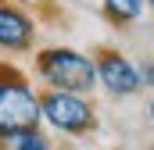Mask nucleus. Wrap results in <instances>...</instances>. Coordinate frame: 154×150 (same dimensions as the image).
<instances>
[{"label": "nucleus", "mask_w": 154, "mask_h": 150, "mask_svg": "<svg viewBox=\"0 0 154 150\" xmlns=\"http://www.w3.org/2000/svg\"><path fill=\"white\" fill-rule=\"evenodd\" d=\"M39 75L54 86V89H68V93H86L97 86V61H90L86 54L79 50H65V46H54V50H43L36 57Z\"/></svg>", "instance_id": "obj_1"}, {"label": "nucleus", "mask_w": 154, "mask_h": 150, "mask_svg": "<svg viewBox=\"0 0 154 150\" xmlns=\"http://www.w3.org/2000/svg\"><path fill=\"white\" fill-rule=\"evenodd\" d=\"M39 107H43V118L54 125V129H61V132H90L93 129V107L86 104V97L82 93H68V89H54V93H47L43 100H39Z\"/></svg>", "instance_id": "obj_2"}, {"label": "nucleus", "mask_w": 154, "mask_h": 150, "mask_svg": "<svg viewBox=\"0 0 154 150\" xmlns=\"http://www.w3.org/2000/svg\"><path fill=\"white\" fill-rule=\"evenodd\" d=\"M43 107L32 97V89L22 82V79H11V82H0V136L11 132V129H29L36 125Z\"/></svg>", "instance_id": "obj_3"}, {"label": "nucleus", "mask_w": 154, "mask_h": 150, "mask_svg": "<svg viewBox=\"0 0 154 150\" xmlns=\"http://www.w3.org/2000/svg\"><path fill=\"white\" fill-rule=\"evenodd\" d=\"M97 82H100L108 93H115V97H129V93H136V89L143 86L140 68H136L133 61H125L118 50H104V54L97 57Z\"/></svg>", "instance_id": "obj_4"}, {"label": "nucleus", "mask_w": 154, "mask_h": 150, "mask_svg": "<svg viewBox=\"0 0 154 150\" xmlns=\"http://www.w3.org/2000/svg\"><path fill=\"white\" fill-rule=\"evenodd\" d=\"M32 46V22L11 7V4H0V50H29Z\"/></svg>", "instance_id": "obj_5"}, {"label": "nucleus", "mask_w": 154, "mask_h": 150, "mask_svg": "<svg viewBox=\"0 0 154 150\" xmlns=\"http://www.w3.org/2000/svg\"><path fill=\"white\" fill-rule=\"evenodd\" d=\"M0 143H4V150H50L47 140L39 136L32 125H29V129H11V132H4Z\"/></svg>", "instance_id": "obj_6"}, {"label": "nucleus", "mask_w": 154, "mask_h": 150, "mask_svg": "<svg viewBox=\"0 0 154 150\" xmlns=\"http://www.w3.org/2000/svg\"><path fill=\"white\" fill-rule=\"evenodd\" d=\"M104 14L115 25H129L143 14V0H104Z\"/></svg>", "instance_id": "obj_7"}, {"label": "nucleus", "mask_w": 154, "mask_h": 150, "mask_svg": "<svg viewBox=\"0 0 154 150\" xmlns=\"http://www.w3.org/2000/svg\"><path fill=\"white\" fill-rule=\"evenodd\" d=\"M140 79H143V86H154V64H143L140 68Z\"/></svg>", "instance_id": "obj_8"}, {"label": "nucleus", "mask_w": 154, "mask_h": 150, "mask_svg": "<svg viewBox=\"0 0 154 150\" xmlns=\"http://www.w3.org/2000/svg\"><path fill=\"white\" fill-rule=\"evenodd\" d=\"M151 122H154V100H151Z\"/></svg>", "instance_id": "obj_9"}, {"label": "nucleus", "mask_w": 154, "mask_h": 150, "mask_svg": "<svg viewBox=\"0 0 154 150\" xmlns=\"http://www.w3.org/2000/svg\"><path fill=\"white\" fill-rule=\"evenodd\" d=\"M147 4H151V7H154V0H147Z\"/></svg>", "instance_id": "obj_10"}]
</instances>
